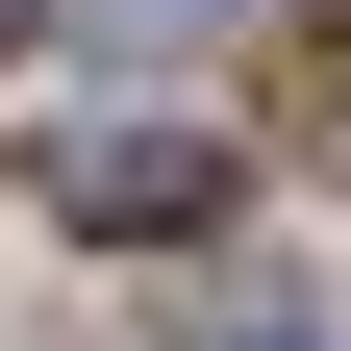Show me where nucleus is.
Returning <instances> with one entry per match:
<instances>
[{"label":"nucleus","instance_id":"f03ea898","mask_svg":"<svg viewBox=\"0 0 351 351\" xmlns=\"http://www.w3.org/2000/svg\"><path fill=\"white\" fill-rule=\"evenodd\" d=\"M201 351H301V326H276V301H251V326H201Z\"/></svg>","mask_w":351,"mask_h":351},{"label":"nucleus","instance_id":"f257e3e1","mask_svg":"<svg viewBox=\"0 0 351 351\" xmlns=\"http://www.w3.org/2000/svg\"><path fill=\"white\" fill-rule=\"evenodd\" d=\"M51 201H75V226H125V251H151V226H201V201H226V151H201V125H101V151H75Z\"/></svg>","mask_w":351,"mask_h":351},{"label":"nucleus","instance_id":"7ed1b4c3","mask_svg":"<svg viewBox=\"0 0 351 351\" xmlns=\"http://www.w3.org/2000/svg\"><path fill=\"white\" fill-rule=\"evenodd\" d=\"M125 25H226V0H125Z\"/></svg>","mask_w":351,"mask_h":351},{"label":"nucleus","instance_id":"20e7f679","mask_svg":"<svg viewBox=\"0 0 351 351\" xmlns=\"http://www.w3.org/2000/svg\"><path fill=\"white\" fill-rule=\"evenodd\" d=\"M25 25H51V0H0V51H25Z\"/></svg>","mask_w":351,"mask_h":351}]
</instances>
